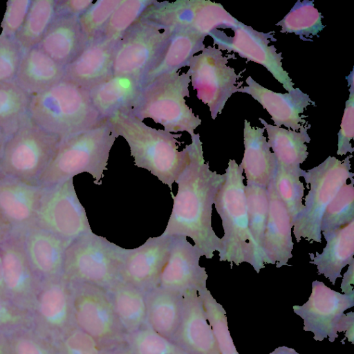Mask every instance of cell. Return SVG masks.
Returning a JSON list of instances; mask_svg holds the SVG:
<instances>
[{"instance_id": "obj_1", "label": "cell", "mask_w": 354, "mask_h": 354, "mask_svg": "<svg viewBox=\"0 0 354 354\" xmlns=\"http://www.w3.org/2000/svg\"><path fill=\"white\" fill-rule=\"evenodd\" d=\"M191 138L185 147L187 163L175 181L177 194L171 193L173 207L162 234L189 237L206 259H212L221 249V239L212 226V205L225 174L212 171L205 162L200 135L194 133Z\"/></svg>"}, {"instance_id": "obj_2", "label": "cell", "mask_w": 354, "mask_h": 354, "mask_svg": "<svg viewBox=\"0 0 354 354\" xmlns=\"http://www.w3.org/2000/svg\"><path fill=\"white\" fill-rule=\"evenodd\" d=\"M106 120L128 143L135 165L150 171L171 190L187 161L186 147L178 150L181 134L152 128L129 112H118Z\"/></svg>"}, {"instance_id": "obj_3", "label": "cell", "mask_w": 354, "mask_h": 354, "mask_svg": "<svg viewBox=\"0 0 354 354\" xmlns=\"http://www.w3.org/2000/svg\"><path fill=\"white\" fill-rule=\"evenodd\" d=\"M224 174L214 203L224 232L219 261L237 266L248 263L259 273L265 263L249 227L243 169L230 159Z\"/></svg>"}, {"instance_id": "obj_4", "label": "cell", "mask_w": 354, "mask_h": 354, "mask_svg": "<svg viewBox=\"0 0 354 354\" xmlns=\"http://www.w3.org/2000/svg\"><path fill=\"white\" fill-rule=\"evenodd\" d=\"M28 118L62 139L104 121L92 104L88 90L66 77L30 95Z\"/></svg>"}, {"instance_id": "obj_5", "label": "cell", "mask_w": 354, "mask_h": 354, "mask_svg": "<svg viewBox=\"0 0 354 354\" xmlns=\"http://www.w3.org/2000/svg\"><path fill=\"white\" fill-rule=\"evenodd\" d=\"M118 137L106 120L60 141L38 184L53 186L81 173L91 174L102 184L110 151Z\"/></svg>"}, {"instance_id": "obj_6", "label": "cell", "mask_w": 354, "mask_h": 354, "mask_svg": "<svg viewBox=\"0 0 354 354\" xmlns=\"http://www.w3.org/2000/svg\"><path fill=\"white\" fill-rule=\"evenodd\" d=\"M190 82L187 72L162 75L142 87L128 112L142 121L152 119L166 131H185L192 136L202 121L186 104Z\"/></svg>"}, {"instance_id": "obj_7", "label": "cell", "mask_w": 354, "mask_h": 354, "mask_svg": "<svg viewBox=\"0 0 354 354\" xmlns=\"http://www.w3.org/2000/svg\"><path fill=\"white\" fill-rule=\"evenodd\" d=\"M126 250L92 231L85 233L66 248L63 276L109 290L121 280Z\"/></svg>"}, {"instance_id": "obj_8", "label": "cell", "mask_w": 354, "mask_h": 354, "mask_svg": "<svg viewBox=\"0 0 354 354\" xmlns=\"http://www.w3.org/2000/svg\"><path fill=\"white\" fill-rule=\"evenodd\" d=\"M351 154L343 161L328 156L319 165L304 171L301 177L309 185L302 211L293 223L297 241L301 238L310 243L322 242L321 223L325 210L347 180L354 177L351 171Z\"/></svg>"}, {"instance_id": "obj_9", "label": "cell", "mask_w": 354, "mask_h": 354, "mask_svg": "<svg viewBox=\"0 0 354 354\" xmlns=\"http://www.w3.org/2000/svg\"><path fill=\"white\" fill-rule=\"evenodd\" d=\"M61 140L28 118L8 137L0 157L1 171L8 178L38 183Z\"/></svg>"}, {"instance_id": "obj_10", "label": "cell", "mask_w": 354, "mask_h": 354, "mask_svg": "<svg viewBox=\"0 0 354 354\" xmlns=\"http://www.w3.org/2000/svg\"><path fill=\"white\" fill-rule=\"evenodd\" d=\"M140 19L162 30H187L205 37L218 28L232 29L239 22L221 3L208 0L154 1Z\"/></svg>"}, {"instance_id": "obj_11", "label": "cell", "mask_w": 354, "mask_h": 354, "mask_svg": "<svg viewBox=\"0 0 354 354\" xmlns=\"http://www.w3.org/2000/svg\"><path fill=\"white\" fill-rule=\"evenodd\" d=\"M71 283L75 325L105 348L125 342L108 291L86 283Z\"/></svg>"}, {"instance_id": "obj_12", "label": "cell", "mask_w": 354, "mask_h": 354, "mask_svg": "<svg viewBox=\"0 0 354 354\" xmlns=\"http://www.w3.org/2000/svg\"><path fill=\"white\" fill-rule=\"evenodd\" d=\"M173 32L139 19L117 42L113 75L133 76L142 82L161 57Z\"/></svg>"}, {"instance_id": "obj_13", "label": "cell", "mask_w": 354, "mask_h": 354, "mask_svg": "<svg viewBox=\"0 0 354 354\" xmlns=\"http://www.w3.org/2000/svg\"><path fill=\"white\" fill-rule=\"evenodd\" d=\"M234 54L223 56L214 46L205 47L194 55L189 64L187 73L197 97L208 106L211 118L215 120L223 109L227 100L237 93L236 80L241 75L227 66Z\"/></svg>"}, {"instance_id": "obj_14", "label": "cell", "mask_w": 354, "mask_h": 354, "mask_svg": "<svg viewBox=\"0 0 354 354\" xmlns=\"http://www.w3.org/2000/svg\"><path fill=\"white\" fill-rule=\"evenodd\" d=\"M35 216L44 229L68 245L92 231L86 211L77 196L73 178L49 188L41 198Z\"/></svg>"}, {"instance_id": "obj_15", "label": "cell", "mask_w": 354, "mask_h": 354, "mask_svg": "<svg viewBox=\"0 0 354 354\" xmlns=\"http://www.w3.org/2000/svg\"><path fill=\"white\" fill-rule=\"evenodd\" d=\"M232 30L233 37L227 36L220 30L212 31L209 36L213 39L214 45H217L220 50L235 52L249 62L262 65L288 93L295 89L288 72L283 68L282 53H277L274 45H268L270 41H277L274 37V31L259 32L241 21Z\"/></svg>"}, {"instance_id": "obj_16", "label": "cell", "mask_w": 354, "mask_h": 354, "mask_svg": "<svg viewBox=\"0 0 354 354\" xmlns=\"http://www.w3.org/2000/svg\"><path fill=\"white\" fill-rule=\"evenodd\" d=\"M353 306L354 295L341 294L315 280L308 301L301 306H293V310L304 319V330L313 332L315 340L328 337L333 342L338 337L344 311Z\"/></svg>"}, {"instance_id": "obj_17", "label": "cell", "mask_w": 354, "mask_h": 354, "mask_svg": "<svg viewBox=\"0 0 354 354\" xmlns=\"http://www.w3.org/2000/svg\"><path fill=\"white\" fill-rule=\"evenodd\" d=\"M33 315L37 328L54 340L75 326L71 283L63 274L38 290Z\"/></svg>"}, {"instance_id": "obj_18", "label": "cell", "mask_w": 354, "mask_h": 354, "mask_svg": "<svg viewBox=\"0 0 354 354\" xmlns=\"http://www.w3.org/2000/svg\"><path fill=\"white\" fill-rule=\"evenodd\" d=\"M201 250L185 236H173L167 262L157 286L184 292L207 288L208 275L199 261Z\"/></svg>"}, {"instance_id": "obj_19", "label": "cell", "mask_w": 354, "mask_h": 354, "mask_svg": "<svg viewBox=\"0 0 354 354\" xmlns=\"http://www.w3.org/2000/svg\"><path fill=\"white\" fill-rule=\"evenodd\" d=\"M173 236L161 234L149 238L133 249H127L121 280L145 293L158 286L167 262Z\"/></svg>"}, {"instance_id": "obj_20", "label": "cell", "mask_w": 354, "mask_h": 354, "mask_svg": "<svg viewBox=\"0 0 354 354\" xmlns=\"http://www.w3.org/2000/svg\"><path fill=\"white\" fill-rule=\"evenodd\" d=\"M171 341L189 354H220L198 291L183 292L181 321Z\"/></svg>"}, {"instance_id": "obj_21", "label": "cell", "mask_w": 354, "mask_h": 354, "mask_svg": "<svg viewBox=\"0 0 354 354\" xmlns=\"http://www.w3.org/2000/svg\"><path fill=\"white\" fill-rule=\"evenodd\" d=\"M245 82L248 86L238 88L237 92L248 93L259 102L271 116L274 126L278 127L283 125L292 131L299 130L307 122L304 120L307 116L301 114L308 106H316L310 96L299 88L281 93L263 87L251 76L246 78Z\"/></svg>"}, {"instance_id": "obj_22", "label": "cell", "mask_w": 354, "mask_h": 354, "mask_svg": "<svg viewBox=\"0 0 354 354\" xmlns=\"http://www.w3.org/2000/svg\"><path fill=\"white\" fill-rule=\"evenodd\" d=\"M267 191L268 216L262 246L264 263L275 265L277 268L283 266H291L288 262L292 257L293 223L286 207L276 192L272 178Z\"/></svg>"}, {"instance_id": "obj_23", "label": "cell", "mask_w": 354, "mask_h": 354, "mask_svg": "<svg viewBox=\"0 0 354 354\" xmlns=\"http://www.w3.org/2000/svg\"><path fill=\"white\" fill-rule=\"evenodd\" d=\"M118 41L101 36L87 44L66 66L64 77L89 89L111 76Z\"/></svg>"}, {"instance_id": "obj_24", "label": "cell", "mask_w": 354, "mask_h": 354, "mask_svg": "<svg viewBox=\"0 0 354 354\" xmlns=\"http://www.w3.org/2000/svg\"><path fill=\"white\" fill-rule=\"evenodd\" d=\"M1 255L6 299L33 313L38 289L26 252L8 245L3 248Z\"/></svg>"}, {"instance_id": "obj_25", "label": "cell", "mask_w": 354, "mask_h": 354, "mask_svg": "<svg viewBox=\"0 0 354 354\" xmlns=\"http://www.w3.org/2000/svg\"><path fill=\"white\" fill-rule=\"evenodd\" d=\"M142 88L141 80L133 76L112 75L90 88V98L103 120L118 112H128Z\"/></svg>"}, {"instance_id": "obj_26", "label": "cell", "mask_w": 354, "mask_h": 354, "mask_svg": "<svg viewBox=\"0 0 354 354\" xmlns=\"http://www.w3.org/2000/svg\"><path fill=\"white\" fill-rule=\"evenodd\" d=\"M78 17L56 15L38 44L48 56L66 67L86 45Z\"/></svg>"}, {"instance_id": "obj_27", "label": "cell", "mask_w": 354, "mask_h": 354, "mask_svg": "<svg viewBox=\"0 0 354 354\" xmlns=\"http://www.w3.org/2000/svg\"><path fill=\"white\" fill-rule=\"evenodd\" d=\"M322 234L326 244L322 253L309 254L310 263L317 266L319 274H323L335 285L337 278L342 277V269L354 259V220Z\"/></svg>"}, {"instance_id": "obj_28", "label": "cell", "mask_w": 354, "mask_h": 354, "mask_svg": "<svg viewBox=\"0 0 354 354\" xmlns=\"http://www.w3.org/2000/svg\"><path fill=\"white\" fill-rule=\"evenodd\" d=\"M265 129L252 127L245 120L243 128L244 153L239 166L244 171L246 183L268 187L275 170L277 160L271 152Z\"/></svg>"}, {"instance_id": "obj_29", "label": "cell", "mask_w": 354, "mask_h": 354, "mask_svg": "<svg viewBox=\"0 0 354 354\" xmlns=\"http://www.w3.org/2000/svg\"><path fill=\"white\" fill-rule=\"evenodd\" d=\"M67 247L60 238L43 228L28 234L26 254L33 270L48 281L63 274Z\"/></svg>"}, {"instance_id": "obj_30", "label": "cell", "mask_w": 354, "mask_h": 354, "mask_svg": "<svg viewBox=\"0 0 354 354\" xmlns=\"http://www.w3.org/2000/svg\"><path fill=\"white\" fill-rule=\"evenodd\" d=\"M64 76L65 67L37 46L23 52L15 81L32 95L48 88Z\"/></svg>"}, {"instance_id": "obj_31", "label": "cell", "mask_w": 354, "mask_h": 354, "mask_svg": "<svg viewBox=\"0 0 354 354\" xmlns=\"http://www.w3.org/2000/svg\"><path fill=\"white\" fill-rule=\"evenodd\" d=\"M146 323L162 336L171 340L182 317L183 292L156 286L145 292Z\"/></svg>"}, {"instance_id": "obj_32", "label": "cell", "mask_w": 354, "mask_h": 354, "mask_svg": "<svg viewBox=\"0 0 354 354\" xmlns=\"http://www.w3.org/2000/svg\"><path fill=\"white\" fill-rule=\"evenodd\" d=\"M204 39L205 37L191 30L174 31L160 59L142 79V87L162 75L188 66L194 55L205 48Z\"/></svg>"}, {"instance_id": "obj_33", "label": "cell", "mask_w": 354, "mask_h": 354, "mask_svg": "<svg viewBox=\"0 0 354 354\" xmlns=\"http://www.w3.org/2000/svg\"><path fill=\"white\" fill-rule=\"evenodd\" d=\"M259 120L266 129L268 143L277 164L288 170L302 171L300 165L308 156L306 144L311 140L308 133L311 125L307 122L301 125L299 131H296L270 124L261 118Z\"/></svg>"}, {"instance_id": "obj_34", "label": "cell", "mask_w": 354, "mask_h": 354, "mask_svg": "<svg viewBox=\"0 0 354 354\" xmlns=\"http://www.w3.org/2000/svg\"><path fill=\"white\" fill-rule=\"evenodd\" d=\"M40 188L34 184L8 178L0 182V212L10 221L23 224L36 214Z\"/></svg>"}, {"instance_id": "obj_35", "label": "cell", "mask_w": 354, "mask_h": 354, "mask_svg": "<svg viewBox=\"0 0 354 354\" xmlns=\"http://www.w3.org/2000/svg\"><path fill=\"white\" fill-rule=\"evenodd\" d=\"M107 291L125 335L146 324L147 306L144 292L122 280Z\"/></svg>"}, {"instance_id": "obj_36", "label": "cell", "mask_w": 354, "mask_h": 354, "mask_svg": "<svg viewBox=\"0 0 354 354\" xmlns=\"http://www.w3.org/2000/svg\"><path fill=\"white\" fill-rule=\"evenodd\" d=\"M56 15V1H32L26 19L15 37L23 52L38 46Z\"/></svg>"}, {"instance_id": "obj_37", "label": "cell", "mask_w": 354, "mask_h": 354, "mask_svg": "<svg viewBox=\"0 0 354 354\" xmlns=\"http://www.w3.org/2000/svg\"><path fill=\"white\" fill-rule=\"evenodd\" d=\"M30 98L15 80L0 83V129L8 136L28 118Z\"/></svg>"}, {"instance_id": "obj_38", "label": "cell", "mask_w": 354, "mask_h": 354, "mask_svg": "<svg viewBox=\"0 0 354 354\" xmlns=\"http://www.w3.org/2000/svg\"><path fill=\"white\" fill-rule=\"evenodd\" d=\"M322 18L313 0H299L276 25L281 27L280 32L282 33H294L301 40L313 41L312 37L317 35L325 28Z\"/></svg>"}, {"instance_id": "obj_39", "label": "cell", "mask_w": 354, "mask_h": 354, "mask_svg": "<svg viewBox=\"0 0 354 354\" xmlns=\"http://www.w3.org/2000/svg\"><path fill=\"white\" fill-rule=\"evenodd\" d=\"M305 170L294 171L276 165L272 177L274 189L286 207L292 223L303 209L304 186L300 180ZM293 226V225H292Z\"/></svg>"}, {"instance_id": "obj_40", "label": "cell", "mask_w": 354, "mask_h": 354, "mask_svg": "<svg viewBox=\"0 0 354 354\" xmlns=\"http://www.w3.org/2000/svg\"><path fill=\"white\" fill-rule=\"evenodd\" d=\"M245 193L250 230L263 257L262 246L269 207L267 187L247 182Z\"/></svg>"}, {"instance_id": "obj_41", "label": "cell", "mask_w": 354, "mask_h": 354, "mask_svg": "<svg viewBox=\"0 0 354 354\" xmlns=\"http://www.w3.org/2000/svg\"><path fill=\"white\" fill-rule=\"evenodd\" d=\"M125 342L132 354H189L147 323L138 330L126 335Z\"/></svg>"}, {"instance_id": "obj_42", "label": "cell", "mask_w": 354, "mask_h": 354, "mask_svg": "<svg viewBox=\"0 0 354 354\" xmlns=\"http://www.w3.org/2000/svg\"><path fill=\"white\" fill-rule=\"evenodd\" d=\"M346 183L325 210L321 232H328L343 227L354 220V179Z\"/></svg>"}, {"instance_id": "obj_43", "label": "cell", "mask_w": 354, "mask_h": 354, "mask_svg": "<svg viewBox=\"0 0 354 354\" xmlns=\"http://www.w3.org/2000/svg\"><path fill=\"white\" fill-rule=\"evenodd\" d=\"M155 0H121L110 17L101 36L118 40ZM100 36V37H101Z\"/></svg>"}, {"instance_id": "obj_44", "label": "cell", "mask_w": 354, "mask_h": 354, "mask_svg": "<svg viewBox=\"0 0 354 354\" xmlns=\"http://www.w3.org/2000/svg\"><path fill=\"white\" fill-rule=\"evenodd\" d=\"M10 354H59L55 341L35 326L8 334Z\"/></svg>"}, {"instance_id": "obj_45", "label": "cell", "mask_w": 354, "mask_h": 354, "mask_svg": "<svg viewBox=\"0 0 354 354\" xmlns=\"http://www.w3.org/2000/svg\"><path fill=\"white\" fill-rule=\"evenodd\" d=\"M203 303L207 320L217 342L220 354H239L230 335L226 313L222 306L206 288L198 292Z\"/></svg>"}, {"instance_id": "obj_46", "label": "cell", "mask_w": 354, "mask_h": 354, "mask_svg": "<svg viewBox=\"0 0 354 354\" xmlns=\"http://www.w3.org/2000/svg\"><path fill=\"white\" fill-rule=\"evenodd\" d=\"M120 1L97 0L78 17L86 44L101 36L110 17Z\"/></svg>"}, {"instance_id": "obj_47", "label": "cell", "mask_w": 354, "mask_h": 354, "mask_svg": "<svg viewBox=\"0 0 354 354\" xmlns=\"http://www.w3.org/2000/svg\"><path fill=\"white\" fill-rule=\"evenodd\" d=\"M55 341L59 354H104L109 348L76 326Z\"/></svg>"}, {"instance_id": "obj_48", "label": "cell", "mask_w": 354, "mask_h": 354, "mask_svg": "<svg viewBox=\"0 0 354 354\" xmlns=\"http://www.w3.org/2000/svg\"><path fill=\"white\" fill-rule=\"evenodd\" d=\"M22 55L15 37L0 35V83L15 80Z\"/></svg>"}, {"instance_id": "obj_49", "label": "cell", "mask_w": 354, "mask_h": 354, "mask_svg": "<svg viewBox=\"0 0 354 354\" xmlns=\"http://www.w3.org/2000/svg\"><path fill=\"white\" fill-rule=\"evenodd\" d=\"M352 71L346 77L349 86V97L345 102V109L342 119L340 129L337 134V154L344 156L348 153H352L354 149L351 140L354 137V80Z\"/></svg>"}, {"instance_id": "obj_50", "label": "cell", "mask_w": 354, "mask_h": 354, "mask_svg": "<svg viewBox=\"0 0 354 354\" xmlns=\"http://www.w3.org/2000/svg\"><path fill=\"white\" fill-rule=\"evenodd\" d=\"M33 313L8 300L0 298V330L6 334L33 327Z\"/></svg>"}, {"instance_id": "obj_51", "label": "cell", "mask_w": 354, "mask_h": 354, "mask_svg": "<svg viewBox=\"0 0 354 354\" xmlns=\"http://www.w3.org/2000/svg\"><path fill=\"white\" fill-rule=\"evenodd\" d=\"M31 2L30 0H10L7 3L1 26L2 35L15 37L26 19Z\"/></svg>"}, {"instance_id": "obj_52", "label": "cell", "mask_w": 354, "mask_h": 354, "mask_svg": "<svg viewBox=\"0 0 354 354\" xmlns=\"http://www.w3.org/2000/svg\"><path fill=\"white\" fill-rule=\"evenodd\" d=\"M93 3V0L56 1V14L79 17Z\"/></svg>"}, {"instance_id": "obj_53", "label": "cell", "mask_w": 354, "mask_h": 354, "mask_svg": "<svg viewBox=\"0 0 354 354\" xmlns=\"http://www.w3.org/2000/svg\"><path fill=\"white\" fill-rule=\"evenodd\" d=\"M354 259L348 264V268L344 274L341 289L345 295H354Z\"/></svg>"}, {"instance_id": "obj_54", "label": "cell", "mask_w": 354, "mask_h": 354, "mask_svg": "<svg viewBox=\"0 0 354 354\" xmlns=\"http://www.w3.org/2000/svg\"><path fill=\"white\" fill-rule=\"evenodd\" d=\"M104 354H132V353L126 342H123L109 348Z\"/></svg>"}, {"instance_id": "obj_55", "label": "cell", "mask_w": 354, "mask_h": 354, "mask_svg": "<svg viewBox=\"0 0 354 354\" xmlns=\"http://www.w3.org/2000/svg\"><path fill=\"white\" fill-rule=\"evenodd\" d=\"M0 354H10L8 334L0 330Z\"/></svg>"}, {"instance_id": "obj_56", "label": "cell", "mask_w": 354, "mask_h": 354, "mask_svg": "<svg viewBox=\"0 0 354 354\" xmlns=\"http://www.w3.org/2000/svg\"><path fill=\"white\" fill-rule=\"evenodd\" d=\"M0 298L6 299L3 284V269L1 252L0 251ZM7 300V299H6Z\"/></svg>"}, {"instance_id": "obj_57", "label": "cell", "mask_w": 354, "mask_h": 354, "mask_svg": "<svg viewBox=\"0 0 354 354\" xmlns=\"http://www.w3.org/2000/svg\"><path fill=\"white\" fill-rule=\"evenodd\" d=\"M270 354H299L295 350L286 346L279 347Z\"/></svg>"}, {"instance_id": "obj_58", "label": "cell", "mask_w": 354, "mask_h": 354, "mask_svg": "<svg viewBox=\"0 0 354 354\" xmlns=\"http://www.w3.org/2000/svg\"><path fill=\"white\" fill-rule=\"evenodd\" d=\"M8 135L0 129V157Z\"/></svg>"}]
</instances>
